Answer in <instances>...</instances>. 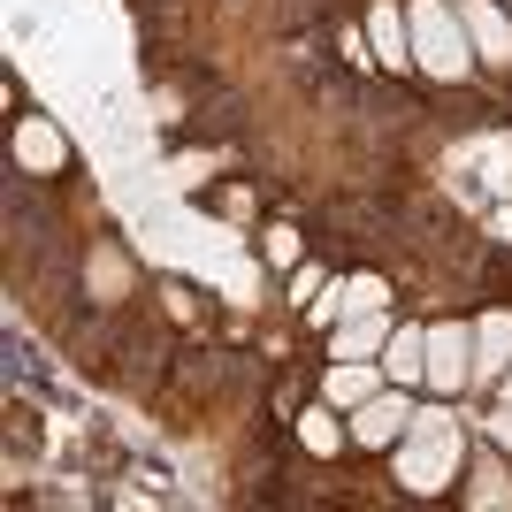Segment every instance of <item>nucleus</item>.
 Returning a JSON list of instances; mask_svg holds the SVG:
<instances>
[{
  "mask_svg": "<svg viewBox=\"0 0 512 512\" xmlns=\"http://www.w3.org/2000/svg\"><path fill=\"white\" fill-rule=\"evenodd\" d=\"M390 474H398V490H406V497H444V490H459V474H467L459 398H428V390H421V413H413V428L398 436V451H390Z\"/></svg>",
  "mask_w": 512,
  "mask_h": 512,
  "instance_id": "1",
  "label": "nucleus"
},
{
  "mask_svg": "<svg viewBox=\"0 0 512 512\" xmlns=\"http://www.w3.org/2000/svg\"><path fill=\"white\" fill-rule=\"evenodd\" d=\"M406 23H413V69L421 77L459 85L474 69V39H467V23H459L451 0H406Z\"/></svg>",
  "mask_w": 512,
  "mask_h": 512,
  "instance_id": "2",
  "label": "nucleus"
},
{
  "mask_svg": "<svg viewBox=\"0 0 512 512\" xmlns=\"http://www.w3.org/2000/svg\"><path fill=\"white\" fill-rule=\"evenodd\" d=\"M413 413H421V390H406V383H383L367 406H352L344 421H352V444L360 451H398V436L413 428Z\"/></svg>",
  "mask_w": 512,
  "mask_h": 512,
  "instance_id": "3",
  "label": "nucleus"
},
{
  "mask_svg": "<svg viewBox=\"0 0 512 512\" xmlns=\"http://www.w3.org/2000/svg\"><path fill=\"white\" fill-rule=\"evenodd\" d=\"M474 390V321H428V398Z\"/></svg>",
  "mask_w": 512,
  "mask_h": 512,
  "instance_id": "4",
  "label": "nucleus"
},
{
  "mask_svg": "<svg viewBox=\"0 0 512 512\" xmlns=\"http://www.w3.org/2000/svg\"><path fill=\"white\" fill-rule=\"evenodd\" d=\"M459 8V23H467V39H474V62H512V16L497 8V0H451Z\"/></svg>",
  "mask_w": 512,
  "mask_h": 512,
  "instance_id": "5",
  "label": "nucleus"
},
{
  "mask_svg": "<svg viewBox=\"0 0 512 512\" xmlns=\"http://www.w3.org/2000/svg\"><path fill=\"white\" fill-rule=\"evenodd\" d=\"M512 375V306H490L474 321V383H505Z\"/></svg>",
  "mask_w": 512,
  "mask_h": 512,
  "instance_id": "6",
  "label": "nucleus"
},
{
  "mask_svg": "<svg viewBox=\"0 0 512 512\" xmlns=\"http://www.w3.org/2000/svg\"><path fill=\"white\" fill-rule=\"evenodd\" d=\"M390 329H398V314H344L337 329H329V360H383Z\"/></svg>",
  "mask_w": 512,
  "mask_h": 512,
  "instance_id": "7",
  "label": "nucleus"
},
{
  "mask_svg": "<svg viewBox=\"0 0 512 512\" xmlns=\"http://www.w3.org/2000/svg\"><path fill=\"white\" fill-rule=\"evenodd\" d=\"M383 375L406 390H428V321H398L383 344Z\"/></svg>",
  "mask_w": 512,
  "mask_h": 512,
  "instance_id": "8",
  "label": "nucleus"
},
{
  "mask_svg": "<svg viewBox=\"0 0 512 512\" xmlns=\"http://www.w3.org/2000/svg\"><path fill=\"white\" fill-rule=\"evenodd\" d=\"M367 46H375L383 69H413V23H406L398 0H375V8H367Z\"/></svg>",
  "mask_w": 512,
  "mask_h": 512,
  "instance_id": "9",
  "label": "nucleus"
},
{
  "mask_svg": "<svg viewBox=\"0 0 512 512\" xmlns=\"http://www.w3.org/2000/svg\"><path fill=\"white\" fill-rule=\"evenodd\" d=\"M383 383H390L383 360H329V375H321V398H329L337 413H352V406H367Z\"/></svg>",
  "mask_w": 512,
  "mask_h": 512,
  "instance_id": "10",
  "label": "nucleus"
},
{
  "mask_svg": "<svg viewBox=\"0 0 512 512\" xmlns=\"http://www.w3.org/2000/svg\"><path fill=\"white\" fill-rule=\"evenodd\" d=\"M16 161L31 176H54V169H69V138L46 115H16Z\"/></svg>",
  "mask_w": 512,
  "mask_h": 512,
  "instance_id": "11",
  "label": "nucleus"
},
{
  "mask_svg": "<svg viewBox=\"0 0 512 512\" xmlns=\"http://www.w3.org/2000/svg\"><path fill=\"white\" fill-rule=\"evenodd\" d=\"M299 444L314 451V459H337V451L352 444V421H344V413L329 406V398H314V406L299 413Z\"/></svg>",
  "mask_w": 512,
  "mask_h": 512,
  "instance_id": "12",
  "label": "nucleus"
},
{
  "mask_svg": "<svg viewBox=\"0 0 512 512\" xmlns=\"http://www.w3.org/2000/svg\"><path fill=\"white\" fill-rule=\"evenodd\" d=\"M459 505H512V474H505V459H490V451H482V459H474L467 474H459Z\"/></svg>",
  "mask_w": 512,
  "mask_h": 512,
  "instance_id": "13",
  "label": "nucleus"
},
{
  "mask_svg": "<svg viewBox=\"0 0 512 512\" xmlns=\"http://www.w3.org/2000/svg\"><path fill=\"white\" fill-rule=\"evenodd\" d=\"M482 436H490V451H505V459H512V398H497V413L482 421Z\"/></svg>",
  "mask_w": 512,
  "mask_h": 512,
  "instance_id": "14",
  "label": "nucleus"
},
{
  "mask_svg": "<svg viewBox=\"0 0 512 512\" xmlns=\"http://www.w3.org/2000/svg\"><path fill=\"white\" fill-rule=\"evenodd\" d=\"M497 398H512V375H505V383H497Z\"/></svg>",
  "mask_w": 512,
  "mask_h": 512,
  "instance_id": "15",
  "label": "nucleus"
}]
</instances>
